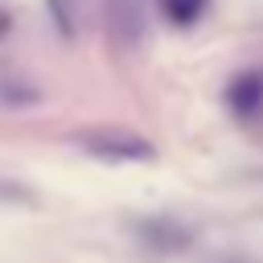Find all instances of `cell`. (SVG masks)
Here are the masks:
<instances>
[{"mask_svg": "<svg viewBox=\"0 0 263 263\" xmlns=\"http://www.w3.org/2000/svg\"><path fill=\"white\" fill-rule=\"evenodd\" d=\"M78 144L103 160H148L152 156V144L132 136V132H111V127H99V132H82Z\"/></svg>", "mask_w": 263, "mask_h": 263, "instance_id": "cell-1", "label": "cell"}, {"mask_svg": "<svg viewBox=\"0 0 263 263\" xmlns=\"http://www.w3.org/2000/svg\"><path fill=\"white\" fill-rule=\"evenodd\" d=\"M144 8H148V0H107L111 37H119L123 45L140 41V33H144Z\"/></svg>", "mask_w": 263, "mask_h": 263, "instance_id": "cell-2", "label": "cell"}, {"mask_svg": "<svg viewBox=\"0 0 263 263\" xmlns=\"http://www.w3.org/2000/svg\"><path fill=\"white\" fill-rule=\"evenodd\" d=\"M230 107H234V115H242V119H259L263 115V70H251V74H238L234 82H230Z\"/></svg>", "mask_w": 263, "mask_h": 263, "instance_id": "cell-3", "label": "cell"}, {"mask_svg": "<svg viewBox=\"0 0 263 263\" xmlns=\"http://www.w3.org/2000/svg\"><path fill=\"white\" fill-rule=\"evenodd\" d=\"M205 8H210V0H164V16L173 25H193Z\"/></svg>", "mask_w": 263, "mask_h": 263, "instance_id": "cell-4", "label": "cell"}]
</instances>
